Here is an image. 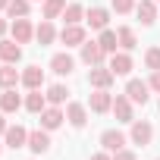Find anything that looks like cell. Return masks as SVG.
<instances>
[{
  "mask_svg": "<svg viewBox=\"0 0 160 160\" xmlns=\"http://www.w3.org/2000/svg\"><path fill=\"white\" fill-rule=\"evenodd\" d=\"M22 107H25L28 113H38V116H41V113L47 110V94H41V88H35V91L25 94V104H22Z\"/></svg>",
  "mask_w": 160,
  "mask_h": 160,
  "instance_id": "obj_20",
  "label": "cell"
},
{
  "mask_svg": "<svg viewBox=\"0 0 160 160\" xmlns=\"http://www.w3.org/2000/svg\"><path fill=\"white\" fill-rule=\"evenodd\" d=\"M85 7L82 3H66V10H63V16L60 19H66V25H82V19H85Z\"/></svg>",
  "mask_w": 160,
  "mask_h": 160,
  "instance_id": "obj_24",
  "label": "cell"
},
{
  "mask_svg": "<svg viewBox=\"0 0 160 160\" xmlns=\"http://www.w3.org/2000/svg\"><path fill=\"white\" fill-rule=\"evenodd\" d=\"M22 60V44L13 38H0V63H19Z\"/></svg>",
  "mask_w": 160,
  "mask_h": 160,
  "instance_id": "obj_14",
  "label": "cell"
},
{
  "mask_svg": "<svg viewBox=\"0 0 160 160\" xmlns=\"http://www.w3.org/2000/svg\"><path fill=\"white\" fill-rule=\"evenodd\" d=\"M157 107H160V104H157Z\"/></svg>",
  "mask_w": 160,
  "mask_h": 160,
  "instance_id": "obj_41",
  "label": "cell"
},
{
  "mask_svg": "<svg viewBox=\"0 0 160 160\" xmlns=\"http://www.w3.org/2000/svg\"><path fill=\"white\" fill-rule=\"evenodd\" d=\"M50 144H53V141H50V132H47V129H35V132H28V151H32V154L41 157V154L50 151Z\"/></svg>",
  "mask_w": 160,
  "mask_h": 160,
  "instance_id": "obj_12",
  "label": "cell"
},
{
  "mask_svg": "<svg viewBox=\"0 0 160 160\" xmlns=\"http://www.w3.org/2000/svg\"><path fill=\"white\" fill-rule=\"evenodd\" d=\"M144 66L154 72V69H160V47H148L144 50Z\"/></svg>",
  "mask_w": 160,
  "mask_h": 160,
  "instance_id": "obj_30",
  "label": "cell"
},
{
  "mask_svg": "<svg viewBox=\"0 0 160 160\" xmlns=\"http://www.w3.org/2000/svg\"><path fill=\"white\" fill-rule=\"evenodd\" d=\"M85 22H88L91 32H104L107 22H110V10H104V7H91V10L85 13Z\"/></svg>",
  "mask_w": 160,
  "mask_h": 160,
  "instance_id": "obj_15",
  "label": "cell"
},
{
  "mask_svg": "<svg viewBox=\"0 0 160 160\" xmlns=\"http://www.w3.org/2000/svg\"><path fill=\"white\" fill-rule=\"evenodd\" d=\"M32 3H44V0H32Z\"/></svg>",
  "mask_w": 160,
  "mask_h": 160,
  "instance_id": "obj_38",
  "label": "cell"
},
{
  "mask_svg": "<svg viewBox=\"0 0 160 160\" xmlns=\"http://www.w3.org/2000/svg\"><path fill=\"white\" fill-rule=\"evenodd\" d=\"M110 113L116 116V122H129V126L135 122V104L129 101V94H126V91L113 98V110H110Z\"/></svg>",
  "mask_w": 160,
  "mask_h": 160,
  "instance_id": "obj_1",
  "label": "cell"
},
{
  "mask_svg": "<svg viewBox=\"0 0 160 160\" xmlns=\"http://www.w3.org/2000/svg\"><path fill=\"white\" fill-rule=\"evenodd\" d=\"M28 13H32V0H10V7H7L10 19H25Z\"/></svg>",
  "mask_w": 160,
  "mask_h": 160,
  "instance_id": "obj_26",
  "label": "cell"
},
{
  "mask_svg": "<svg viewBox=\"0 0 160 160\" xmlns=\"http://www.w3.org/2000/svg\"><path fill=\"white\" fill-rule=\"evenodd\" d=\"M7 32H10V22H7L3 16H0V38H7Z\"/></svg>",
  "mask_w": 160,
  "mask_h": 160,
  "instance_id": "obj_35",
  "label": "cell"
},
{
  "mask_svg": "<svg viewBox=\"0 0 160 160\" xmlns=\"http://www.w3.org/2000/svg\"><path fill=\"white\" fill-rule=\"evenodd\" d=\"M148 91H151V85H148V82H141V78H129V82H126V94H129V101H132V104H141V107H144V104L151 101V94H148Z\"/></svg>",
  "mask_w": 160,
  "mask_h": 160,
  "instance_id": "obj_5",
  "label": "cell"
},
{
  "mask_svg": "<svg viewBox=\"0 0 160 160\" xmlns=\"http://www.w3.org/2000/svg\"><path fill=\"white\" fill-rule=\"evenodd\" d=\"M113 160H135V151L122 148V151H116V154H113Z\"/></svg>",
  "mask_w": 160,
  "mask_h": 160,
  "instance_id": "obj_33",
  "label": "cell"
},
{
  "mask_svg": "<svg viewBox=\"0 0 160 160\" xmlns=\"http://www.w3.org/2000/svg\"><path fill=\"white\" fill-rule=\"evenodd\" d=\"M7 7H10V0H0V13H3V10H7Z\"/></svg>",
  "mask_w": 160,
  "mask_h": 160,
  "instance_id": "obj_37",
  "label": "cell"
},
{
  "mask_svg": "<svg viewBox=\"0 0 160 160\" xmlns=\"http://www.w3.org/2000/svg\"><path fill=\"white\" fill-rule=\"evenodd\" d=\"M75 69V60L69 57V53H53L50 57V72H57V75H69Z\"/></svg>",
  "mask_w": 160,
  "mask_h": 160,
  "instance_id": "obj_23",
  "label": "cell"
},
{
  "mask_svg": "<svg viewBox=\"0 0 160 160\" xmlns=\"http://www.w3.org/2000/svg\"><path fill=\"white\" fill-rule=\"evenodd\" d=\"M157 160H160V157H157Z\"/></svg>",
  "mask_w": 160,
  "mask_h": 160,
  "instance_id": "obj_42",
  "label": "cell"
},
{
  "mask_svg": "<svg viewBox=\"0 0 160 160\" xmlns=\"http://www.w3.org/2000/svg\"><path fill=\"white\" fill-rule=\"evenodd\" d=\"M35 38H38V44H41V47L53 44V41L60 38V32L53 28V19H44L41 25H35Z\"/></svg>",
  "mask_w": 160,
  "mask_h": 160,
  "instance_id": "obj_18",
  "label": "cell"
},
{
  "mask_svg": "<svg viewBox=\"0 0 160 160\" xmlns=\"http://www.w3.org/2000/svg\"><path fill=\"white\" fill-rule=\"evenodd\" d=\"M135 13H138L141 25H154L157 22V0H141V3L135 7Z\"/></svg>",
  "mask_w": 160,
  "mask_h": 160,
  "instance_id": "obj_22",
  "label": "cell"
},
{
  "mask_svg": "<svg viewBox=\"0 0 160 160\" xmlns=\"http://www.w3.org/2000/svg\"><path fill=\"white\" fill-rule=\"evenodd\" d=\"M116 38H119V50H135V47H138V35H135V28H129V25L116 28Z\"/></svg>",
  "mask_w": 160,
  "mask_h": 160,
  "instance_id": "obj_25",
  "label": "cell"
},
{
  "mask_svg": "<svg viewBox=\"0 0 160 160\" xmlns=\"http://www.w3.org/2000/svg\"><path fill=\"white\" fill-rule=\"evenodd\" d=\"M44 94H47V104H53V107H63V104H66V94H69V88H66V85H50Z\"/></svg>",
  "mask_w": 160,
  "mask_h": 160,
  "instance_id": "obj_28",
  "label": "cell"
},
{
  "mask_svg": "<svg viewBox=\"0 0 160 160\" xmlns=\"http://www.w3.org/2000/svg\"><path fill=\"white\" fill-rule=\"evenodd\" d=\"M66 122H69L72 129H85V122H88V107L78 104V101H69V104H66Z\"/></svg>",
  "mask_w": 160,
  "mask_h": 160,
  "instance_id": "obj_8",
  "label": "cell"
},
{
  "mask_svg": "<svg viewBox=\"0 0 160 160\" xmlns=\"http://www.w3.org/2000/svg\"><path fill=\"white\" fill-rule=\"evenodd\" d=\"M110 3H113V13H119V16H126V13H132L138 7L135 0H110Z\"/></svg>",
  "mask_w": 160,
  "mask_h": 160,
  "instance_id": "obj_31",
  "label": "cell"
},
{
  "mask_svg": "<svg viewBox=\"0 0 160 160\" xmlns=\"http://www.w3.org/2000/svg\"><path fill=\"white\" fill-rule=\"evenodd\" d=\"M22 85V72L16 69V63H3L0 66V88H16Z\"/></svg>",
  "mask_w": 160,
  "mask_h": 160,
  "instance_id": "obj_17",
  "label": "cell"
},
{
  "mask_svg": "<svg viewBox=\"0 0 160 160\" xmlns=\"http://www.w3.org/2000/svg\"><path fill=\"white\" fill-rule=\"evenodd\" d=\"M157 3H160V0H157Z\"/></svg>",
  "mask_w": 160,
  "mask_h": 160,
  "instance_id": "obj_40",
  "label": "cell"
},
{
  "mask_svg": "<svg viewBox=\"0 0 160 160\" xmlns=\"http://www.w3.org/2000/svg\"><path fill=\"white\" fill-rule=\"evenodd\" d=\"M107 66L113 69V75H129V72L135 69V60L129 57V50H116V53H110Z\"/></svg>",
  "mask_w": 160,
  "mask_h": 160,
  "instance_id": "obj_6",
  "label": "cell"
},
{
  "mask_svg": "<svg viewBox=\"0 0 160 160\" xmlns=\"http://www.w3.org/2000/svg\"><path fill=\"white\" fill-rule=\"evenodd\" d=\"M78 50H82V63H85V66H104V63H107V57H110L98 41H85Z\"/></svg>",
  "mask_w": 160,
  "mask_h": 160,
  "instance_id": "obj_2",
  "label": "cell"
},
{
  "mask_svg": "<svg viewBox=\"0 0 160 160\" xmlns=\"http://www.w3.org/2000/svg\"><path fill=\"white\" fill-rule=\"evenodd\" d=\"M113 78H116V75H113V69H110L107 63H104V66H91V69H88V85H91V88H107V91H110Z\"/></svg>",
  "mask_w": 160,
  "mask_h": 160,
  "instance_id": "obj_4",
  "label": "cell"
},
{
  "mask_svg": "<svg viewBox=\"0 0 160 160\" xmlns=\"http://www.w3.org/2000/svg\"><path fill=\"white\" fill-rule=\"evenodd\" d=\"M7 129H10V126H7V119H3V113H0V135H7Z\"/></svg>",
  "mask_w": 160,
  "mask_h": 160,
  "instance_id": "obj_36",
  "label": "cell"
},
{
  "mask_svg": "<svg viewBox=\"0 0 160 160\" xmlns=\"http://www.w3.org/2000/svg\"><path fill=\"white\" fill-rule=\"evenodd\" d=\"M3 144L7 148H28V129L25 126H10L7 129V135H3Z\"/></svg>",
  "mask_w": 160,
  "mask_h": 160,
  "instance_id": "obj_16",
  "label": "cell"
},
{
  "mask_svg": "<svg viewBox=\"0 0 160 160\" xmlns=\"http://www.w3.org/2000/svg\"><path fill=\"white\" fill-rule=\"evenodd\" d=\"M10 35H13V41L28 44V41L35 38V25L28 22V16H25V19H13V22H10Z\"/></svg>",
  "mask_w": 160,
  "mask_h": 160,
  "instance_id": "obj_10",
  "label": "cell"
},
{
  "mask_svg": "<svg viewBox=\"0 0 160 160\" xmlns=\"http://www.w3.org/2000/svg\"><path fill=\"white\" fill-rule=\"evenodd\" d=\"M22 85H25L28 91L41 88V85H44V69H41V66H25V69H22Z\"/></svg>",
  "mask_w": 160,
  "mask_h": 160,
  "instance_id": "obj_21",
  "label": "cell"
},
{
  "mask_svg": "<svg viewBox=\"0 0 160 160\" xmlns=\"http://www.w3.org/2000/svg\"><path fill=\"white\" fill-rule=\"evenodd\" d=\"M91 160H113V154L110 151H98V154H91Z\"/></svg>",
  "mask_w": 160,
  "mask_h": 160,
  "instance_id": "obj_34",
  "label": "cell"
},
{
  "mask_svg": "<svg viewBox=\"0 0 160 160\" xmlns=\"http://www.w3.org/2000/svg\"><path fill=\"white\" fill-rule=\"evenodd\" d=\"M126 141H129V138H126L119 129H104V132H101V148H104V151H110V154L122 151V148H126Z\"/></svg>",
  "mask_w": 160,
  "mask_h": 160,
  "instance_id": "obj_13",
  "label": "cell"
},
{
  "mask_svg": "<svg viewBox=\"0 0 160 160\" xmlns=\"http://www.w3.org/2000/svg\"><path fill=\"white\" fill-rule=\"evenodd\" d=\"M148 85H151V91H157V94H160V69H154V72H151Z\"/></svg>",
  "mask_w": 160,
  "mask_h": 160,
  "instance_id": "obj_32",
  "label": "cell"
},
{
  "mask_svg": "<svg viewBox=\"0 0 160 160\" xmlns=\"http://www.w3.org/2000/svg\"><path fill=\"white\" fill-rule=\"evenodd\" d=\"M0 154H3V144H0Z\"/></svg>",
  "mask_w": 160,
  "mask_h": 160,
  "instance_id": "obj_39",
  "label": "cell"
},
{
  "mask_svg": "<svg viewBox=\"0 0 160 160\" xmlns=\"http://www.w3.org/2000/svg\"><path fill=\"white\" fill-rule=\"evenodd\" d=\"M63 10H66V0H44V3H41L44 19H60V16H63Z\"/></svg>",
  "mask_w": 160,
  "mask_h": 160,
  "instance_id": "obj_27",
  "label": "cell"
},
{
  "mask_svg": "<svg viewBox=\"0 0 160 160\" xmlns=\"http://www.w3.org/2000/svg\"><path fill=\"white\" fill-rule=\"evenodd\" d=\"M98 44L107 50V53H116V47H119V38H116V32H110V28H104L101 35H98Z\"/></svg>",
  "mask_w": 160,
  "mask_h": 160,
  "instance_id": "obj_29",
  "label": "cell"
},
{
  "mask_svg": "<svg viewBox=\"0 0 160 160\" xmlns=\"http://www.w3.org/2000/svg\"><path fill=\"white\" fill-rule=\"evenodd\" d=\"M129 141L138 144V148H148V144L154 141V126H151L148 119H135V122H132V132H129Z\"/></svg>",
  "mask_w": 160,
  "mask_h": 160,
  "instance_id": "obj_3",
  "label": "cell"
},
{
  "mask_svg": "<svg viewBox=\"0 0 160 160\" xmlns=\"http://www.w3.org/2000/svg\"><path fill=\"white\" fill-rule=\"evenodd\" d=\"M88 107H91V113H110L113 110V94L107 88H94L91 98H88Z\"/></svg>",
  "mask_w": 160,
  "mask_h": 160,
  "instance_id": "obj_7",
  "label": "cell"
},
{
  "mask_svg": "<svg viewBox=\"0 0 160 160\" xmlns=\"http://www.w3.org/2000/svg\"><path fill=\"white\" fill-rule=\"evenodd\" d=\"M60 41H63L66 47H82V44L88 41V32H85V25H63Z\"/></svg>",
  "mask_w": 160,
  "mask_h": 160,
  "instance_id": "obj_9",
  "label": "cell"
},
{
  "mask_svg": "<svg viewBox=\"0 0 160 160\" xmlns=\"http://www.w3.org/2000/svg\"><path fill=\"white\" fill-rule=\"evenodd\" d=\"M22 104H25V98H19L16 88H3V94H0V113H16Z\"/></svg>",
  "mask_w": 160,
  "mask_h": 160,
  "instance_id": "obj_19",
  "label": "cell"
},
{
  "mask_svg": "<svg viewBox=\"0 0 160 160\" xmlns=\"http://www.w3.org/2000/svg\"><path fill=\"white\" fill-rule=\"evenodd\" d=\"M63 122H66V110H63V107H53V104H47V110L41 113V129L53 132V129H60Z\"/></svg>",
  "mask_w": 160,
  "mask_h": 160,
  "instance_id": "obj_11",
  "label": "cell"
}]
</instances>
